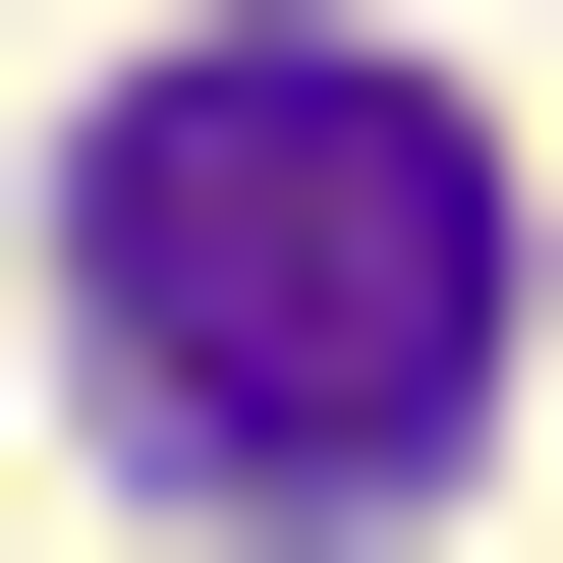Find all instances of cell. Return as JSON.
<instances>
[{"mask_svg":"<svg viewBox=\"0 0 563 563\" xmlns=\"http://www.w3.org/2000/svg\"><path fill=\"white\" fill-rule=\"evenodd\" d=\"M451 282H507V169L395 57H113V451L169 507H395L451 451Z\"/></svg>","mask_w":563,"mask_h":563,"instance_id":"obj_1","label":"cell"}]
</instances>
